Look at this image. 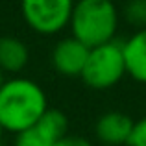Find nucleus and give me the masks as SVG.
I'll return each mask as SVG.
<instances>
[{"mask_svg":"<svg viewBox=\"0 0 146 146\" xmlns=\"http://www.w3.org/2000/svg\"><path fill=\"white\" fill-rule=\"evenodd\" d=\"M48 109L43 87L28 78H11L0 89V126L4 131L21 133L37 124Z\"/></svg>","mask_w":146,"mask_h":146,"instance_id":"obj_1","label":"nucleus"},{"mask_svg":"<svg viewBox=\"0 0 146 146\" xmlns=\"http://www.w3.org/2000/svg\"><path fill=\"white\" fill-rule=\"evenodd\" d=\"M118 9L113 0H76L70 15L72 37L87 48L115 41L118 30Z\"/></svg>","mask_w":146,"mask_h":146,"instance_id":"obj_2","label":"nucleus"},{"mask_svg":"<svg viewBox=\"0 0 146 146\" xmlns=\"http://www.w3.org/2000/svg\"><path fill=\"white\" fill-rule=\"evenodd\" d=\"M126 76V61L122 52V43L111 41V43L100 44L96 48L89 50L85 68L82 76L89 89L93 91H107L120 83Z\"/></svg>","mask_w":146,"mask_h":146,"instance_id":"obj_3","label":"nucleus"},{"mask_svg":"<svg viewBox=\"0 0 146 146\" xmlns=\"http://www.w3.org/2000/svg\"><path fill=\"white\" fill-rule=\"evenodd\" d=\"M76 0H21L24 22L41 35H56L70 22Z\"/></svg>","mask_w":146,"mask_h":146,"instance_id":"obj_4","label":"nucleus"},{"mask_svg":"<svg viewBox=\"0 0 146 146\" xmlns=\"http://www.w3.org/2000/svg\"><path fill=\"white\" fill-rule=\"evenodd\" d=\"M89 50L91 48H87L72 35L65 37V39L57 41L56 46L52 48L50 63L57 74L65 76V78H80L85 68Z\"/></svg>","mask_w":146,"mask_h":146,"instance_id":"obj_5","label":"nucleus"},{"mask_svg":"<svg viewBox=\"0 0 146 146\" xmlns=\"http://www.w3.org/2000/svg\"><path fill=\"white\" fill-rule=\"evenodd\" d=\"M133 120L129 115L122 111H107L100 115L96 124H94V133L96 139L106 146H122L128 144L129 135L133 131Z\"/></svg>","mask_w":146,"mask_h":146,"instance_id":"obj_6","label":"nucleus"},{"mask_svg":"<svg viewBox=\"0 0 146 146\" xmlns=\"http://www.w3.org/2000/svg\"><path fill=\"white\" fill-rule=\"evenodd\" d=\"M126 61V76L146 85V28L135 30L128 41L122 43Z\"/></svg>","mask_w":146,"mask_h":146,"instance_id":"obj_7","label":"nucleus"},{"mask_svg":"<svg viewBox=\"0 0 146 146\" xmlns=\"http://www.w3.org/2000/svg\"><path fill=\"white\" fill-rule=\"evenodd\" d=\"M30 61V50L19 37H0V70L4 74H19Z\"/></svg>","mask_w":146,"mask_h":146,"instance_id":"obj_8","label":"nucleus"},{"mask_svg":"<svg viewBox=\"0 0 146 146\" xmlns=\"http://www.w3.org/2000/svg\"><path fill=\"white\" fill-rule=\"evenodd\" d=\"M57 141L44 131L39 124H33L32 128L15 135V144L13 146H54Z\"/></svg>","mask_w":146,"mask_h":146,"instance_id":"obj_9","label":"nucleus"},{"mask_svg":"<svg viewBox=\"0 0 146 146\" xmlns=\"http://www.w3.org/2000/svg\"><path fill=\"white\" fill-rule=\"evenodd\" d=\"M122 15H124L126 22L131 24L133 28H146V0H128Z\"/></svg>","mask_w":146,"mask_h":146,"instance_id":"obj_10","label":"nucleus"},{"mask_svg":"<svg viewBox=\"0 0 146 146\" xmlns=\"http://www.w3.org/2000/svg\"><path fill=\"white\" fill-rule=\"evenodd\" d=\"M128 146H146V117L135 120L133 131L128 141Z\"/></svg>","mask_w":146,"mask_h":146,"instance_id":"obj_11","label":"nucleus"},{"mask_svg":"<svg viewBox=\"0 0 146 146\" xmlns=\"http://www.w3.org/2000/svg\"><path fill=\"white\" fill-rule=\"evenodd\" d=\"M54 146H93L91 141H87L85 137H78V135H65L63 139H59Z\"/></svg>","mask_w":146,"mask_h":146,"instance_id":"obj_12","label":"nucleus"},{"mask_svg":"<svg viewBox=\"0 0 146 146\" xmlns=\"http://www.w3.org/2000/svg\"><path fill=\"white\" fill-rule=\"evenodd\" d=\"M6 83V78H4V72L0 70V89H2V85Z\"/></svg>","mask_w":146,"mask_h":146,"instance_id":"obj_13","label":"nucleus"},{"mask_svg":"<svg viewBox=\"0 0 146 146\" xmlns=\"http://www.w3.org/2000/svg\"><path fill=\"white\" fill-rule=\"evenodd\" d=\"M0 146H4V129L0 126Z\"/></svg>","mask_w":146,"mask_h":146,"instance_id":"obj_14","label":"nucleus"}]
</instances>
